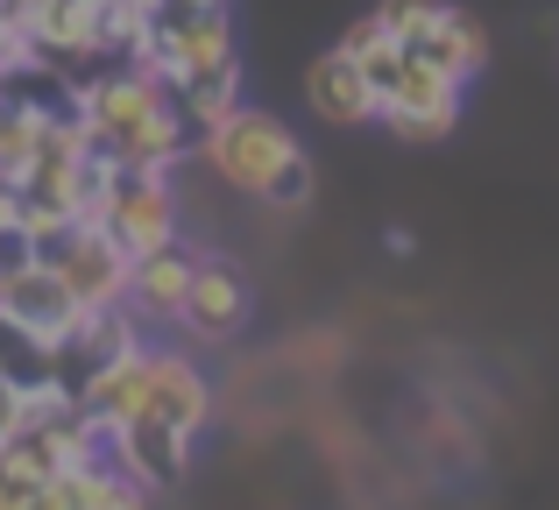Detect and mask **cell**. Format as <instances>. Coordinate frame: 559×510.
I'll return each mask as SVG.
<instances>
[{
  "label": "cell",
  "instance_id": "cell-15",
  "mask_svg": "<svg viewBox=\"0 0 559 510\" xmlns=\"http://www.w3.org/2000/svg\"><path fill=\"white\" fill-rule=\"evenodd\" d=\"M312 192H319V178H312V156H298V164H284V170L270 178L262 206H270V213H305V206H312Z\"/></svg>",
  "mask_w": 559,
  "mask_h": 510
},
{
  "label": "cell",
  "instance_id": "cell-11",
  "mask_svg": "<svg viewBox=\"0 0 559 510\" xmlns=\"http://www.w3.org/2000/svg\"><path fill=\"white\" fill-rule=\"evenodd\" d=\"M418 57H432L439 71H453V79L467 85V79L481 71V64H489V28H481V22H475L467 8H453V0H447V14H439V28H432V36L418 43Z\"/></svg>",
  "mask_w": 559,
  "mask_h": 510
},
{
  "label": "cell",
  "instance_id": "cell-21",
  "mask_svg": "<svg viewBox=\"0 0 559 510\" xmlns=\"http://www.w3.org/2000/svg\"><path fill=\"white\" fill-rule=\"evenodd\" d=\"M164 8H170V0H164ZM185 8H213V0H185Z\"/></svg>",
  "mask_w": 559,
  "mask_h": 510
},
{
  "label": "cell",
  "instance_id": "cell-12",
  "mask_svg": "<svg viewBox=\"0 0 559 510\" xmlns=\"http://www.w3.org/2000/svg\"><path fill=\"white\" fill-rule=\"evenodd\" d=\"M43 135H50V121H43V114L8 107V99H0V185H14V192H22L28 170H36V156H43Z\"/></svg>",
  "mask_w": 559,
  "mask_h": 510
},
{
  "label": "cell",
  "instance_id": "cell-19",
  "mask_svg": "<svg viewBox=\"0 0 559 510\" xmlns=\"http://www.w3.org/2000/svg\"><path fill=\"white\" fill-rule=\"evenodd\" d=\"M36 510H85V497H79V483H71V475H57V483L36 497Z\"/></svg>",
  "mask_w": 559,
  "mask_h": 510
},
{
  "label": "cell",
  "instance_id": "cell-16",
  "mask_svg": "<svg viewBox=\"0 0 559 510\" xmlns=\"http://www.w3.org/2000/svg\"><path fill=\"white\" fill-rule=\"evenodd\" d=\"M28 398H36V390H28V383H14V376L0 369V447L28 432V418H36V412H28Z\"/></svg>",
  "mask_w": 559,
  "mask_h": 510
},
{
  "label": "cell",
  "instance_id": "cell-13",
  "mask_svg": "<svg viewBox=\"0 0 559 510\" xmlns=\"http://www.w3.org/2000/svg\"><path fill=\"white\" fill-rule=\"evenodd\" d=\"M85 510H150L156 489H142L135 475H121V461H99V469H71Z\"/></svg>",
  "mask_w": 559,
  "mask_h": 510
},
{
  "label": "cell",
  "instance_id": "cell-6",
  "mask_svg": "<svg viewBox=\"0 0 559 510\" xmlns=\"http://www.w3.org/2000/svg\"><path fill=\"white\" fill-rule=\"evenodd\" d=\"M199 270H205V256L185 249V241L142 256L135 262V298H128V312L150 319V327H178L185 305H191V284H199Z\"/></svg>",
  "mask_w": 559,
  "mask_h": 510
},
{
  "label": "cell",
  "instance_id": "cell-2",
  "mask_svg": "<svg viewBox=\"0 0 559 510\" xmlns=\"http://www.w3.org/2000/svg\"><path fill=\"white\" fill-rule=\"evenodd\" d=\"M382 128H390L396 142H418V150L425 142H447L453 128H461V79L411 50L404 79H396L390 99H382Z\"/></svg>",
  "mask_w": 559,
  "mask_h": 510
},
{
  "label": "cell",
  "instance_id": "cell-14",
  "mask_svg": "<svg viewBox=\"0 0 559 510\" xmlns=\"http://www.w3.org/2000/svg\"><path fill=\"white\" fill-rule=\"evenodd\" d=\"M376 14H382V28H390V36L404 43V50H418V43L439 28L447 0H376Z\"/></svg>",
  "mask_w": 559,
  "mask_h": 510
},
{
  "label": "cell",
  "instance_id": "cell-1",
  "mask_svg": "<svg viewBox=\"0 0 559 510\" xmlns=\"http://www.w3.org/2000/svg\"><path fill=\"white\" fill-rule=\"evenodd\" d=\"M199 156L213 164V178H219V185H234V192L262 199L276 170L298 164L305 150H298V135H290L276 114H262V107H234L227 121L213 128V135H199Z\"/></svg>",
  "mask_w": 559,
  "mask_h": 510
},
{
  "label": "cell",
  "instance_id": "cell-7",
  "mask_svg": "<svg viewBox=\"0 0 559 510\" xmlns=\"http://www.w3.org/2000/svg\"><path fill=\"white\" fill-rule=\"evenodd\" d=\"M305 99H312V114H319V121H333V128L382 121V93L369 85V71H361L347 50L312 57V71H305Z\"/></svg>",
  "mask_w": 559,
  "mask_h": 510
},
{
  "label": "cell",
  "instance_id": "cell-9",
  "mask_svg": "<svg viewBox=\"0 0 559 510\" xmlns=\"http://www.w3.org/2000/svg\"><path fill=\"white\" fill-rule=\"evenodd\" d=\"M150 418L178 426L185 440H199L213 426V376L199 369V355H178V347H156V390H150Z\"/></svg>",
  "mask_w": 559,
  "mask_h": 510
},
{
  "label": "cell",
  "instance_id": "cell-10",
  "mask_svg": "<svg viewBox=\"0 0 559 510\" xmlns=\"http://www.w3.org/2000/svg\"><path fill=\"white\" fill-rule=\"evenodd\" d=\"M114 461H121V475H135L142 489H170L185 475V461H191V440L178 426H164V418L142 412L135 426L114 432Z\"/></svg>",
  "mask_w": 559,
  "mask_h": 510
},
{
  "label": "cell",
  "instance_id": "cell-3",
  "mask_svg": "<svg viewBox=\"0 0 559 510\" xmlns=\"http://www.w3.org/2000/svg\"><path fill=\"white\" fill-rule=\"evenodd\" d=\"M0 312L14 319V327H28L36 341H50V347H64L71 333H79V319H85V305L71 298V284L57 270H43V262H28V270H14L8 284H0Z\"/></svg>",
  "mask_w": 559,
  "mask_h": 510
},
{
  "label": "cell",
  "instance_id": "cell-5",
  "mask_svg": "<svg viewBox=\"0 0 559 510\" xmlns=\"http://www.w3.org/2000/svg\"><path fill=\"white\" fill-rule=\"evenodd\" d=\"M150 390H156V347H135V355L107 361V369L79 390V404H85V418H93L99 432H121V426H135V418L150 412Z\"/></svg>",
  "mask_w": 559,
  "mask_h": 510
},
{
  "label": "cell",
  "instance_id": "cell-17",
  "mask_svg": "<svg viewBox=\"0 0 559 510\" xmlns=\"http://www.w3.org/2000/svg\"><path fill=\"white\" fill-rule=\"evenodd\" d=\"M43 489H50L43 475H28L22 461H8V454H0V510H36Z\"/></svg>",
  "mask_w": 559,
  "mask_h": 510
},
{
  "label": "cell",
  "instance_id": "cell-4",
  "mask_svg": "<svg viewBox=\"0 0 559 510\" xmlns=\"http://www.w3.org/2000/svg\"><path fill=\"white\" fill-rule=\"evenodd\" d=\"M107 235L135 262L170 249V241H178V192H170V178H135V170H121V199H114Z\"/></svg>",
  "mask_w": 559,
  "mask_h": 510
},
{
  "label": "cell",
  "instance_id": "cell-20",
  "mask_svg": "<svg viewBox=\"0 0 559 510\" xmlns=\"http://www.w3.org/2000/svg\"><path fill=\"white\" fill-rule=\"evenodd\" d=\"M14 227H22V192L0 185V235H14Z\"/></svg>",
  "mask_w": 559,
  "mask_h": 510
},
{
  "label": "cell",
  "instance_id": "cell-18",
  "mask_svg": "<svg viewBox=\"0 0 559 510\" xmlns=\"http://www.w3.org/2000/svg\"><path fill=\"white\" fill-rule=\"evenodd\" d=\"M382 43H396V36H390V28H382V14L369 8V14H361V22H347V36L333 43V50H347V57H355V64H361V57H376Z\"/></svg>",
  "mask_w": 559,
  "mask_h": 510
},
{
  "label": "cell",
  "instance_id": "cell-8",
  "mask_svg": "<svg viewBox=\"0 0 559 510\" xmlns=\"http://www.w3.org/2000/svg\"><path fill=\"white\" fill-rule=\"evenodd\" d=\"M241 327H248V284L234 276V262L205 256V270H199V284H191V305H185L178 333H185V341H199V347H219V341H234Z\"/></svg>",
  "mask_w": 559,
  "mask_h": 510
}]
</instances>
